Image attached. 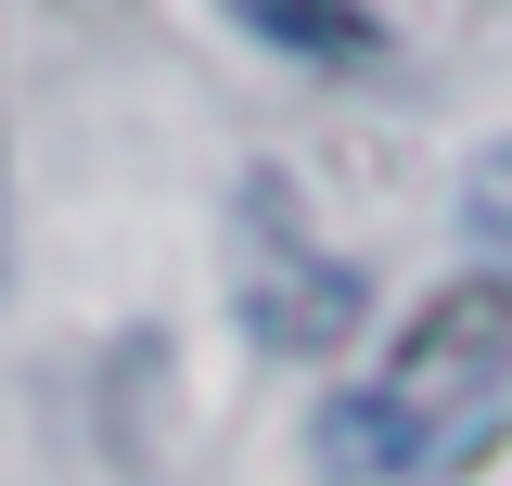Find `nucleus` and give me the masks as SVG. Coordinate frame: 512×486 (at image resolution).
Instances as JSON below:
<instances>
[{
  "label": "nucleus",
  "instance_id": "f03ea898",
  "mask_svg": "<svg viewBox=\"0 0 512 486\" xmlns=\"http://www.w3.org/2000/svg\"><path fill=\"white\" fill-rule=\"evenodd\" d=\"M231 295L269 359H333L359 333V256H333L308 231L282 167H244V192H231Z\"/></svg>",
  "mask_w": 512,
  "mask_h": 486
},
{
  "label": "nucleus",
  "instance_id": "f257e3e1",
  "mask_svg": "<svg viewBox=\"0 0 512 486\" xmlns=\"http://www.w3.org/2000/svg\"><path fill=\"white\" fill-rule=\"evenodd\" d=\"M500 384H512V269H474V282H436L410 307V333L384 346V371L359 397H333L320 448L359 486H397V474H423L436 448H461L487 423Z\"/></svg>",
  "mask_w": 512,
  "mask_h": 486
},
{
  "label": "nucleus",
  "instance_id": "39448f33",
  "mask_svg": "<svg viewBox=\"0 0 512 486\" xmlns=\"http://www.w3.org/2000/svg\"><path fill=\"white\" fill-rule=\"evenodd\" d=\"M52 13H77V26H103V13H116V0H52Z\"/></svg>",
  "mask_w": 512,
  "mask_h": 486
},
{
  "label": "nucleus",
  "instance_id": "20e7f679",
  "mask_svg": "<svg viewBox=\"0 0 512 486\" xmlns=\"http://www.w3.org/2000/svg\"><path fill=\"white\" fill-rule=\"evenodd\" d=\"M461 218H474L487 243H512V141H487V154H474V180H461Z\"/></svg>",
  "mask_w": 512,
  "mask_h": 486
},
{
  "label": "nucleus",
  "instance_id": "7ed1b4c3",
  "mask_svg": "<svg viewBox=\"0 0 512 486\" xmlns=\"http://www.w3.org/2000/svg\"><path fill=\"white\" fill-rule=\"evenodd\" d=\"M244 39H269V52H295V64H384V26H372V0H218Z\"/></svg>",
  "mask_w": 512,
  "mask_h": 486
}]
</instances>
